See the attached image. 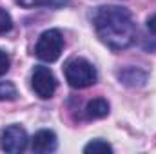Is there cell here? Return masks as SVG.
<instances>
[{
  "label": "cell",
  "instance_id": "1",
  "mask_svg": "<svg viewBox=\"0 0 156 154\" xmlns=\"http://www.w3.org/2000/svg\"><path fill=\"white\" fill-rule=\"evenodd\" d=\"M93 26L107 47L122 51L134 44L136 26L131 13L120 5H102L93 13Z\"/></svg>",
  "mask_w": 156,
  "mask_h": 154
},
{
  "label": "cell",
  "instance_id": "2",
  "mask_svg": "<svg viewBox=\"0 0 156 154\" xmlns=\"http://www.w3.org/2000/svg\"><path fill=\"white\" fill-rule=\"evenodd\" d=\"M66 80L73 89H85L91 87L93 83H96V69L93 67V64L85 58H73L66 64Z\"/></svg>",
  "mask_w": 156,
  "mask_h": 154
},
{
  "label": "cell",
  "instance_id": "3",
  "mask_svg": "<svg viewBox=\"0 0 156 154\" xmlns=\"http://www.w3.org/2000/svg\"><path fill=\"white\" fill-rule=\"evenodd\" d=\"M64 51V37L58 29H47L38 37L35 54L38 56L42 62H56Z\"/></svg>",
  "mask_w": 156,
  "mask_h": 154
},
{
  "label": "cell",
  "instance_id": "4",
  "mask_svg": "<svg viewBox=\"0 0 156 154\" xmlns=\"http://www.w3.org/2000/svg\"><path fill=\"white\" fill-rule=\"evenodd\" d=\"M56 76L53 75V71L45 65H37L31 73V89L33 93L42 98V100H49L55 91H56Z\"/></svg>",
  "mask_w": 156,
  "mask_h": 154
},
{
  "label": "cell",
  "instance_id": "5",
  "mask_svg": "<svg viewBox=\"0 0 156 154\" xmlns=\"http://www.w3.org/2000/svg\"><path fill=\"white\" fill-rule=\"evenodd\" d=\"M27 142H29L27 132L20 125H9V127L0 131V149L4 152L9 154L22 152V151H26Z\"/></svg>",
  "mask_w": 156,
  "mask_h": 154
},
{
  "label": "cell",
  "instance_id": "6",
  "mask_svg": "<svg viewBox=\"0 0 156 154\" xmlns=\"http://www.w3.org/2000/svg\"><path fill=\"white\" fill-rule=\"evenodd\" d=\"M58 147V140L56 134L49 129H42L38 132H35V136L31 138V151L38 154H47L55 152Z\"/></svg>",
  "mask_w": 156,
  "mask_h": 154
},
{
  "label": "cell",
  "instance_id": "7",
  "mask_svg": "<svg viewBox=\"0 0 156 154\" xmlns=\"http://www.w3.org/2000/svg\"><path fill=\"white\" fill-rule=\"evenodd\" d=\"M118 80L127 87H144L147 82V73L138 67H127L118 73Z\"/></svg>",
  "mask_w": 156,
  "mask_h": 154
},
{
  "label": "cell",
  "instance_id": "8",
  "mask_svg": "<svg viewBox=\"0 0 156 154\" xmlns=\"http://www.w3.org/2000/svg\"><path fill=\"white\" fill-rule=\"evenodd\" d=\"M109 114V103L104 98H94L85 105V118L87 120H102Z\"/></svg>",
  "mask_w": 156,
  "mask_h": 154
},
{
  "label": "cell",
  "instance_id": "9",
  "mask_svg": "<svg viewBox=\"0 0 156 154\" xmlns=\"http://www.w3.org/2000/svg\"><path fill=\"white\" fill-rule=\"evenodd\" d=\"M18 91L11 82H0V102H13L16 100Z\"/></svg>",
  "mask_w": 156,
  "mask_h": 154
},
{
  "label": "cell",
  "instance_id": "10",
  "mask_svg": "<svg viewBox=\"0 0 156 154\" xmlns=\"http://www.w3.org/2000/svg\"><path fill=\"white\" fill-rule=\"evenodd\" d=\"M83 152H113V147L107 143V142H104V140H94V142H91V143H87L85 147H83Z\"/></svg>",
  "mask_w": 156,
  "mask_h": 154
},
{
  "label": "cell",
  "instance_id": "11",
  "mask_svg": "<svg viewBox=\"0 0 156 154\" xmlns=\"http://www.w3.org/2000/svg\"><path fill=\"white\" fill-rule=\"evenodd\" d=\"M20 7H40V5H60L64 0H15Z\"/></svg>",
  "mask_w": 156,
  "mask_h": 154
},
{
  "label": "cell",
  "instance_id": "12",
  "mask_svg": "<svg viewBox=\"0 0 156 154\" xmlns=\"http://www.w3.org/2000/svg\"><path fill=\"white\" fill-rule=\"evenodd\" d=\"M11 27H13V18H11V15H9L5 9L0 7V35L9 33Z\"/></svg>",
  "mask_w": 156,
  "mask_h": 154
},
{
  "label": "cell",
  "instance_id": "13",
  "mask_svg": "<svg viewBox=\"0 0 156 154\" xmlns=\"http://www.w3.org/2000/svg\"><path fill=\"white\" fill-rule=\"evenodd\" d=\"M9 65H11V58L7 53H4L0 49V76H4L7 71H9Z\"/></svg>",
  "mask_w": 156,
  "mask_h": 154
},
{
  "label": "cell",
  "instance_id": "14",
  "mask_svg": "<svg viewBox=\"0 0 156 154\" xmlns=\"http://www.w3.org/2000/svg\"><path fill=\"white\" fill-rule=\"evenodd\" d=\"M147 27H149V31H151L153 35H156V13L147 20Z\"/></svg>",
  "mask_w": 156,
  "mask_h": 154
},
{
  "label": "cell",
  "instance_id": "15",
  "mask_svg": "<svg viewBox=\"0 0 156 154\" xmlns=\"http://www.w3.org/2000/svg\"><path fill=\"white\" fill-rule=\"evenodd\" d=\"M147 49H153V51H156V42H153L151 45H147Z\"/></svg>",
  "mask_w": 156,
  "mask_h": 154
}]
</instances>
